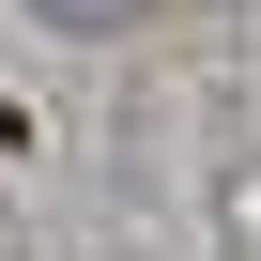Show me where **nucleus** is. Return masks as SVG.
Returning <instances> with one entry per match:
<instances>
[{"mask_svg": "<svg viewBox=\"0 0 261 261\" xmlns=\"http://www.w3.org/2000/svg\"><path fill=\"white\" fill-rule=\"evenodd\" d=\"M139 0H46V31H123Z\"/></svg>", "mask_w": 261, "mask_h": 261, "instance_id": "obj_1", "label": "nucleus"}]
</instances>
